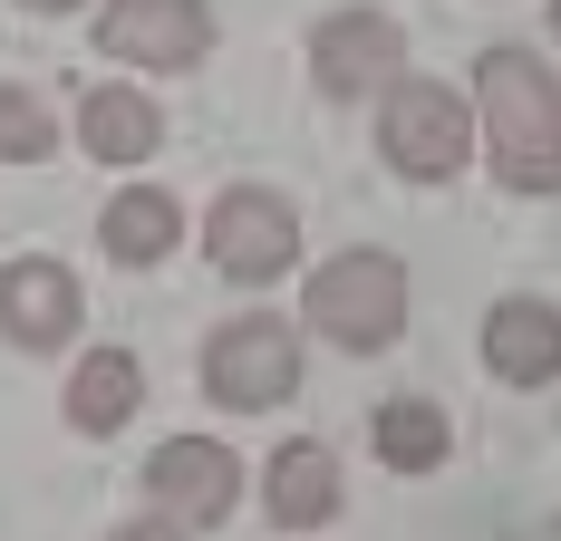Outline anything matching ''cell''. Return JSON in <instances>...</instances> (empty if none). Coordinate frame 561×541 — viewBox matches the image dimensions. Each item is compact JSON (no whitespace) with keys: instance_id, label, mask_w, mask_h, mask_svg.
Masks as SVG:
<instances>
[{"instance_id":"obj_9","label":"cell","mask_w":561,"mask_h":541,"mask_svg":"<svg viewBox=\"0 0 561 541\" xmlns=\"http://www.w3.org/2000/svg\"><path fill=\"white\" fill-rule=\"evenodd\" d=\"M78 329V270L30 252V262H0V338L20 348H58Z\"/></svg>"},{"instance_id":"obj_1","label":"cell","mask_w":561,"mask_h":541,"mask_svg":"<svg viewBox=\"0 0 561 541\" xmlns=\"http://www.w3.org/2000/svg\"><path fill=\"white\" fill-rule=\"evenodd\" d=\"M474 116L494 174L513 194H561V78L533 49H484L474 58Z\"/></svg>"},{"instance_id":"obj_18","label":"cell","mask_w":561,"mask_h":541,"mask_svg":"<svg viewBox=\"0 0 561 541\" xmlns=\"http://www.w3.org/2000/svg\"><path fill=\"white\" fill-rule=\"evenodd\" d=\"M30 10H78V0H30Z\"/></svg>"},{"instance_id":"obj_8","label":"cell","mask_w":561,"mask_h":541,"mask_svg":"<svg viewBox=\"0 0 561 541\" xmlns=\"http://www.w3.org/2000/svg\"><path fill=\"white\" fill-rule=\"evenodd\" d=\"M310 78L330 97H378V88L407 78V30H397L388 10H339V20H320V39H310Z\"/></svg>"},{"instance_id":"obj_2","label":"cell","mask_w":561,"mask_h":541,"mask_svg":"<svg viewBox=\"0 0 561 541\" xmlns=\"http://www.w3.org/2000/svg\"><path fill=\"white\" fill-rule=\"evenodd\" d=\"M310 329L330 348H388L407 329V262L397 252H339L310 270Z\"/></svg>"},{"instance_id":"obj_5","label":"cell","mask_w":561,"mask_h":541,"mask_svg":"<svg viewBox=\"0 0 561 541\" xmlns=\"http://www.w3.org/2000/svg\"><path fill=\"white\" fill-rule=\"evenodd\" d=\"M204 262L224 280H280L300 262V214L280 194H262V184H232L224 204L204 214Z\"/></svg>"},{"instance_id":"obj_7","label":"cell","mask_w":561,"mask_h":541,"mask_svg":"<svg viewBox=\"0 0 561 541\" xmlns=\"http://www.w3.org/2000/svg\"><path fill=\"white\" fill-rule=\"evenodd\" d=\"M98 49L126 68H194L214 49V10L204 0H107L98 10Z\"/></svg>"},{"instance_id":"obj_4","label":"cell","mask_w":561,"mask_h":541,"mask_svg":"<svg viewBox=\"0 0 561 541\" xmlns=\"http://www.w3.org/2000/svg\"><path fill=\"white\" fill-rule=\"evenodd\" d=\"M378 146H388V164L407 184H446L474 156V116H465V97L426 88V78H397L388 107H378Z\"/></svg>"},{"instance_id":"obj_12","label":"cell","mask_w":561,"mask_h":541,"mask_svg":"<svg viewBox=\"0 0 561 541\" xmlns=\"http://www.w3.org/2000/svg\"><path fill=\"white\" fill-rule=\"evenodd\" d=\"M78 146L98 164H146L165 146V116H156L146 88H88V97H78Z\"/></svg>"},{"instance_id":"obj_6","label":"cell","mask_w":561,"mask_h":541,"mask_svg":"<svg viewBox=\"0 0 561 541\" xmlns=\"http://www.w3.org/2000/svg\"><path fill=\"white\" fill-rule=\"evenodd\" d=\"M146 493H156V513L184 522V532H214L232 503H242V464H232L214 435H174L146 454Z\"/></svg>"},{"instance_id":"obj_10","label":"cell","mask_w":561,"mask_h":541,"mask_svg":"<svg viewBox=\"0 0 561 541\" xmlns=\"http://www.w3.org/2000/svg\"><path fill=\"white\" fill-rule=\"evenodd\" d=\"M484 368L504 387H552L561 378V310L552 300H494V320H484Z\"/></svg>"},{"instance_id":"obj_3","label":"cell","mask_w":561,"mask_h":541,"mask_svg":"<svg viewBox=\"0 0 561 541\" xmlns=\"http://www.w3.org/2000/svg\"><path fill=\"white\" fill-rule=\"evenodd\" d=\"M204 396L232 406V416L290 406V396H300V338L280 320H224L214 348H204Z\"/></svg>"},{"instance_id":"obj_11","label":"cell","mask_w":561,"mask_h":541,"mask_svg":"<svg viewBox=\"0 0 561 541\" xmlns=\"http://www.w3.org/2000/svg\"><path fill=\"white\" fill-rule=\"evenodd\" d=\"M262 503H272L280 532H320V522L339 513V454H330V445H310V435L280 445L272 464H262Z\"/></svg>"},{"instance_id":"obj_17","label":"cell","mask_w":561,"mask_h":541,"mask_svg":"<svg viewBox=\"0 0 561 541\" xmlns=\"http://www.w3.org/2000/svg\"><path fill=\"white\" fill-rule=\"evenodd\" d=\"M107 541H194V532H184V522H165V513H156V522H126V532H107Z\"/></svg>"},{"instance_id":"obj_16","label":"cell","mask_w":561,"mask_h":541,"mask_svg":"<svg viewBox=\"0 0 561 541\" xmlns=\"http://www.w3.org/2000/svg\"><path fill=\"white\" fill-rule=\"evenodd\" d=\"M49 146H58L49 107H39L30 88H0V164H39Z\"/></svg>"},{"instance_id":"obj_14","label":"cell","mask_w":561,"mask_h":541,"mask_svg":"<svg viewBox=\"0 0 561 541\" xmlns=\"http://www.w3.org/2000/svg\"><path fill=\"white\" fill-rule=\"evenodd\" d=\"M98 232H107V252L116 262H165L174 242H184V204H174V194H156V184H136V194H116L107 204V222H98Z\"/></svg>"},{"instance_id":"obj_15","label":"cell","mask_w":561,"mask_h":541,"mask_svg":"<svg viewBox=\"0 0 561 541\" xmlns=\"http://www.w3.org/2000/svg\"><path fill=\"white\" fill-rule=\"evenodd\" d=\"M368 445H378V464H397V474H436L446 464V416L426 396H388L368 416Z\"/></svg>"},{"instance_id":"obj_13","label":"cell","mask_w":561,"mask_h":541,"mask_svg":"<svg viewBox=\"0 0 561 541\" xmlns=\"http://www.w3.org/2000/svg\"><path fill=\"white\" fill-rule=\"evenodd\" d=\"M136 406H146L136 348H88V358L68 368V426H78V435H116Z\"/></svg>"},{"instance_id":"obj_19","label":"cell","mask_w":561,"mask_h":541,"mask_svg":"<svg viewBox=\"0 0 561 541\" xmlns=\"http://www.w3.org/2000/svg\"><path fill=\"white\" fill-rule=\"evenodd\" d=\"M552 39H561V0H552Z\"/></svg>"}]
</instances>
